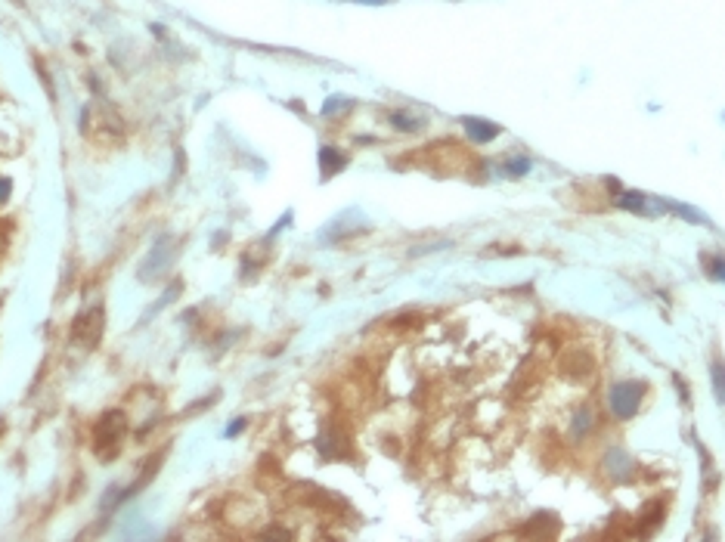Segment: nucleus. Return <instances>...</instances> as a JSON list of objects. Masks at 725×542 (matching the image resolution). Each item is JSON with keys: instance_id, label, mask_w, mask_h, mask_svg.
<instances>
[{"instance_id": "nucleus-20", "label": "nucleus", "mask_w": 725, "mask_h": 542, "mask_svg": "<svg viewBox=\"0 0 725 542\" xmlns=\"http://www.w3.org/2000/svg\"><path fill=\"white\" fill-rule=\"evenodd\" d=\"M10 192H13V183L6 180V177H0V205H3L6 198H10Z\"/></svg>"}, {"instance_id": "nucleus-8", "label": "nucleus", "mask_w": 725, "mask_h": 542, "mask_svg": "<svg viewBox=\"0 0 725 542\" xmlns=\"http://www.w3.org/2000/svg\"><path fill=\"white\" fill-rule=\"evenodd\" d=\"M632 459L626 456V449H607V456H605V471L611 475L614 480H626L632 475Z\"/></svg>"}, {"instance_id": "nucleus-13", "label": "nucleus", "mask_w": 725, "mask_h": 542, "mask_svg": "<svg viewBox=\"0 0 725 542\" xmlns=\"http://www.w3.org/2000/svg\"><path fill=\"white\" fill-rule=\"evenodd\" d=\"M669 211H676L679 217H685V221H692V223H703V226H710V221L701 214V211H694V208H688V205H682V202H673V205H666Z\"/></svg>"}, {"instance_id": "nucleus-10", "label": "nucleus", "mask_w": 725, "mask_h": 542, "mask_svg": "<svg viewBox=\"0 0 725 542\" xmlns=\"http://www.w3.org/2000/svg\"><path fill=\"white\" fill-rule=\"evenodd\" d=\"M348 164V155L338 152L332 146H322L320 149V170H322V180H329V177H335L338 170Z\"/></svg>"}, {"instance_id": "nucleus-7", "label": "nucleus", "mask_w": 725, "mask_h": 542, "mask_svg": "<svg viewBox=\"0 0 725 542\" xmlns=\"http://www.w3.org/2000/svg\"><path fill=\"white\" fill-rule=\"evenodd\" d=\"M462 127H465V134L471 136L474 143H490V140H496V136L502 134V127L499 125H493V121H487V118H462Z\"/></svg>"}, {"instance_id": "nucleus-15", "label": "nucleus", "mask_w": 725, "mask_h": 542, "mask_svg": "<svg viewBox=\"0 0 725 542\" xmlns=\"http://www.w3.org/2000/svg\"><path fill=\"white\" fill-rule=\"evenodd\" d=\"M391 125L397 127V130H419V121L410 118V115H403V112H393V115H391Z\"/></svg>"}, {"instance_id": "nucleus-17", "label": "nucleus", "mask_w": 725, "mask_h": 542, "mask_svg": "<svg viewBox=\"0 0 725 542\" xmlns=\"http://www.w3.org/2000/svg\"><path fill=\"white\" fill-rule=\"evenodd\" d=\"M350 99H341V96H335V99H329L326 106H322V115H335L338 109H348Z\"/></svg>"}, {"instance_id": "nucleus-9", "label": "nucleus", "mask_w": 725, "mask_h": 542, "mask_svg": "<svg viewBox=\"0 0 725 542\" xmlns=\"http://www.w3.org/2000/svg\"><path fill=\"white\" fill-rule=\"evenodd\" d=\"M664 518H666V502H664V499H657V502H654V509L648 505L645 514H641V518L635 520V524H639V527H635V533H639V536H648V533L657 530L660 520H664Z\"/></svg>"}, {"instance_id": "nucleus-5", "label": "nucleus", "mask_w": 725, "mask_h": 542, "mask_svg": "<svg viewBox=\"0 0 725 542\" xmlns=\"http://www.w3.org/2000/svg\"><path fill=\"white\" fill-rule=\"evenodd\" d=\"M592 369H595V360L586 351H570L561 360V372L568 378H586V375H592Z\"/></svg>"}, {"instance_id": "nucleus-1", "label": "nucleus", "mask_w": 725, "mask_h": 542, "mask_svg": "<svg viewBox=\"0 0 725 542\" xmlns=\"http://www.w3.org/2000/svg\"><path fill=\"white\" fill-rule=\"evenodd\" d=\"M648 388L645 381H635V378H626V381H617L611 388V394H607V403H611V413L617 418H632L639 413L641 400H645Z\"/></svg>"}, {"instance_id": "nucleus-19", "label": "nucleus", "mask_w": 725, "mask_h": 542, "mask_svg": "<svg viewBox=\"0 0 725 542\" xmlns=\"http://www.w3.org/2000/svg\"><path fill=\"white\" fill-rule=\"evenodd\" d=\"M245 418H236V422L230 424V428H226V437H236V434H242V431H245Z\"/></svg>"}, {"instance_id": "nucleus-21", "label": "nucleus", "mask_w": 725, "mask_h": 542, "mask_svg": "<svg viewBox=\"0 0 725 542\" xmlns=\"http://www.w3.org/2000/svg\"><path fill=\"white\" fill-rule=\"evenodd\" d=\"M354 3H388V0H354Z\"/></svg>"}, {"instance_id": "nucleus-12", "label": "nucleus", "mask_w": 725, "mask_h": 542, "mask_svg": "<svg viewBox=\"0 0 725 542\" xmlns=\"http://www.w3.org/2000/svg\"><path fill=\"white\" fill-rule=\"evenodd\" d=\"M589 431H592V409H589V406H579L577 415H574V437L579 440V437H586Z\"/></svg>"}, {"instance_id": "nucleus-4", "label": "nucleus", "mask_w": 725, "mask_h": 542, "mask_svg": "<svg viewBox=\"0 0 725 542\" xmlns=\"http://www.w3.org/2000/svg\"><path fill=\"white\" fill-rule=\"evenodd\" d=\"M171 260H174V239H171V236H162L155 245H152L149 257L143 260V266H140V279H155L162 270H168Z\"/></svg>"}, {"instance_id": "nucleus-6", "label": "nucleus", "mask_w": 725, "mask_h": 542, "mask_svg": "<svg viewBox=\"0 0 725 542\" xmlns=\"http://www.w3.org/2000/svg\"><path fill=\"white\" fill-rule=\"evenodd\" d=\"M651 198L645 196V192H635V189H626V192H620L617 196V205L620 208H626V211H635V214H657V211H664L666 205H648Z\"/></svg>"}, {"instance_id": "nucleus-16", "label": "nucleus", "mask_w": 725, "mask_h": 542, "mask_svg": "<svg viewBox=\"0 0 725 542\" xmlns=\"http://www.w3.org/2000/svg\"><path fill=\"white\" fill-rule=\"evenodd\" d=\"M527 170H530V161L524 159V155H521V159H508L506 161V174H512V177H521V174H527Z\"/></svg>"}, {"instance_id": "nucleus-11", "label": "nucleus", "mask_w": 725, "mask_h": 542, "mask_svg": "<svg viewBox=\"0 0 725 542\" xmlns=\"http://www.w3.org/2000/svg\"><path fill=\"white\" fill-rule=\"evenodd\" d=\"M710 378H713V394H716V400L725 406V362L722 360H716L713 366H710Z\"/></svg>"}, {"instance_id": "nucleus-3", "label": "nucleus", "mask_w": 725, "mask_h": 542, "mask_svg": "<svg viewBox=\"0 0 725 542\" xmlns=\"http://www.w3.org/2000/svg\"><path fill=\"white\" fill-rule=\"evenodd\" d=\"M68 338H72L78 347H84V351H93V347L100 344V338H102V307L100 304L87 307V310L75 319L72 335H68Z\"/></svg>"}, {"instance_id": "nucleus-2", "label": "nucleus", "mask_w": 725, "mask_h": 542, "mask_svg": "<svg viewBox=\"0 0 725 542\" xmlns=\"http://www.w3.org/2000/svg\"><path fill=\"white\" fill-rule=\"evenodd\" d=\"M121 437H124V415L118 409H112V413H106L100 418V424H96V434H93V447L100 452V459H112L115 449L121 447Z\"/></svg>"}, {"instance_id": "nucleus-18", "label": "nucleus", "mask_w": 725, "mask_h": 542, "mask_svg": "<svg viewBox=\"0 0 725 542\" xmlns=\"http://www.w3.org/2000/svg\"><path fill=\"white\" fill-rule=\"evenodd\" d=\"M673 384L679 388V394H682V403H692V394H688V388H685V381H682V375H673Z\"/></svg>"}, {"instance_id": "nucleus-14", "label": "nucleus", "mask_w": 725, "mask_h": 542, "mask_svg": "<svg viewBox=\"0 0 725 542\" xmlns=\"http://www.w3.org/2000/svg\"><path fill=\"white\" fill-rule=\"evenodd\" d=\"M703 266H707V273H710L713 279L725 282V260H722V257H703Z\"/></svg>"}]
</instances>
